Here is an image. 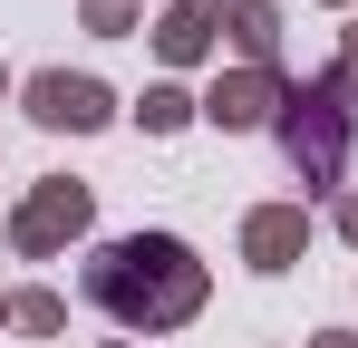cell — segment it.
Here are the masks:
<instances>
[{
    "instance_id": "1",
    "label": "cell",
    "mask_w": 358,
    "mask_h": 348,
    "mask_svg": "<svg viewBox=\"0 0 358 348\" xmlns=\"http://www.w3.org/2000/svg\"><path fill=\"white\" fill-rule=\"evenodd\" d=\"M87 290L117 310V319H184L203 300V271L184 242H107L87 261Z\"/></svg>"
}]
</instances>
